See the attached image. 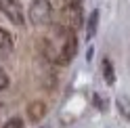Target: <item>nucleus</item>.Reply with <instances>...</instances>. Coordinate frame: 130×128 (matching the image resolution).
Returning a JSON list of instances; mask_svg holds the SVG:
<instances>
[{
  "instance_id": "f257e3e1",
  "label": "nucleus",
  "mask_w": 130,
  "mask_h": 128,
  "mask_svg": "<svg viewBox=\"0 0 130 128\" xmlns=\"http://www.w3.org/2000/svg\"><path fill=\"white\" fill-rule=\"evenodd\" d=\"M53 19V4L51 0H31L29 2V21L34 25L42 27L48 25Z\"/></svg>"
},
{
  "instance_id": "f03ea898",
  "label": "nucleus",
  "mask_w": 130,
  "mask_h": 128,
  "mask_svg": "<svg viewBox=\"0 0 130 128\" xmlns=\"http://www.w3.org/2000/svg\"><path fill=\"white\" fill-rule=\"evenodd\" d=\"M0 11L15 25H23L25 23V13H23V6H21L19 0H0Z\"/></svg>"
},
{
  "instance_id": "7ed1b4c3",
  "label": "nucleus",
  "mask_w": 130,
  "mask_h": 128,
  "mask_svg": "<svg viewBox=\"0 0 130 128\" xmlns=\"http://www.w3.org/2000/svg\"><path fill=\"white\" fill-rule=\"evenodd\" d=\"M15 40L11 36V31H6L4 27H0V57H6V55L13 53Z\"/></svg>"
},
{
  "instance_id": "20e7f679",
  "label": "nucleus",
  "mask_w": 130,
  "mask_h": 128,
  "mask_svg": "<svg viewBox=\"0 0 130 128\" xmlns=\"http://www.w3.org/2000/svg\"><path fill=\"white\" fill-rule=\"evenodd\" d=\"M44 114H46V107H44V103H42V101H34V103L27 107V116L34 120V122H38V120L42 118Z\"/></svg>"
},
{
  "instance_id": "39448f33",
  "label": "nucleus",
  "mask_w": 130,
  "mask_h": 128,
  "mask_svg": "<svg viewBox=\"0 0 130 128\" xmlns=\"http://www.w3.org/2000/svg\"><path fill=\"white\" fill-rule=\"evenodd\" d=\"M116 105H118V111L122 116H124L126 120H130V101H126L124 97H118L116 99Z\"/></svg>"
},
{
  "instance_id": "423d86ee",
  "label": "nucleus",
  "mask_w": 130,
  "mask_h": 128,
  "mask_svg": "<svg viewBox=\"0 0 130 128\" xmlns=\"http://www.w3.org/2000/svg\"><path fill=\"white\" fill-rule=\"evenodd\" d=\"M96 23H99V13H92L90 15V19H88V27H86V38L90 40L92 36H94V31H96Z\"/></svg>"
},
{
  "instance_id": "0eeeda50",
  "label": "nucleus",
  "mask_w": 130,
  "mask_h": 128,
  "mask_svg": "<svg viewBox=\"0 0 130 128\" xmlns=\"http://www.w3.org/2000/svg\"><path fill=\"white\" fill-rule=\"evenodd\" d=\"M103 74H105V80H107L109 84L116 80V76H113V67H111L109 59H103Z\"/></svg>"
},
{
  "instance_id": "6e6552de",
  "label": "nucleus",
  "mask_w": 130,
  "mask_h": 128,
  "mask_svg": "<svg viewBox=\"0 0 130 128\" xmlns=\"http://www.w3.org/2000/svg\"><path fill=\"white\" fill-rule=\"evenodd\" d=\"M2 128H23V120L21 118H11Z\"/></svg>"
},
{
  "instance_id": "1a4fd4ad",
  "label": "nucleus",
  "mask_w": 130,
  "mask_h": 128,
  "mask_svg": "<svg viewBox=\"0 0 130 128\" xmlns=\"http://www.w3.org/2000/svg\"><path fill=\"white\" fill-rule=\"evenodd\" d=\"M6 86H9V76L4 74V69L0 67V90H4Z\"/></svg>"
},
{
  "instance_id": "9d476101",
  "label": "nucleus",
  "mask_w": 130,
  "mask_h": 128,
  "mask_svg": "<svg viewBox=\"0 0 130 128\" xmlns=\"http://www.w3.org/2000/svg\"><path fill=\"white\" fill-rule=\"evenodd\" d=\"M67 4H69V9L74 11V13H80V4H82V0H67Z\"/></svg>"
}]
</instances>
